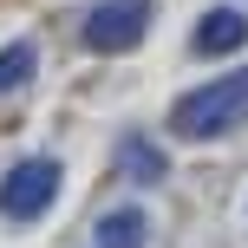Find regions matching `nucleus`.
Returning <instances> with one entry per match:
<instances>
[{"mask_svg":"<svg viewBox=\"0 0 248 248\" xmlns=\"http://www.w3.org/2000/svg\"><path fill=\"white\" fill-rule=\"evenodd\" d=\"M242 118H248V65H242V72H229V78H216V85L183 92V98L170 105V131H176V137H189V144L229 137Z\"/></svg>","mask_w":248,"mask_h":248,"instance_id":"f257e3e1","label":"nucleus"},{"mask_svg":"<svg viewBox=\"0 0 248 248\" xmlns=\"http://www.w3.org/2000/svg\"><path fill=\"white\" fill-rule=\"evenodd\" d=\"M52 196H59V163L52 157H26V163H13L7 183H0V216L39 222V216L52 209Z\"/></svg>","mask_w":248,"mask_h":248,"instance_id":"f03ea898","label":"nucleus"},{"mask_svg":"<svg viewBox=\"0 0 248 248\" xmlns=\"http://www.w3.org/2000/svg\"><path fill=\"white\" fill-rule=\"evenodd\" d=\"M150 33V7L144 0H98L85 13V46L92 52H124Z\"/></svg>","mask_w":248,"mask_h":248,"instance_id":"7ed1b4c3","label":"nucleus"},{"mask_svg":"<svg viewBox=\"0 0 248 248\" xmlns=\"http://www.w3.org/2000/svg\"><path fill=\"white\" fill-rule=\"evenodd\" d=\"M242 39H248V13H235V7H209L196 20V52H209V59L235 52Z\"/></svg>","mask_w":248,"mask_h":248,"instance_id":"20e7f679","label":"nucleus"},{"mask_svg":"<svg viewBox=\"0 0 248 248\" xmlns=\"http://www.w3.org/2000/svg\"><path fill=\"white\" fill-rule=\"evenodd\" d=\"M118 176H131V183H163L170 176V163H163V150L150 144V137H118Z\"/></svg>","mask_w":248,"mask_h":248,"instance_id":"39448f33","label":"nucleus"},{"mask_svg":"<svg viewBox=\"0 0 248 248\" xmlns=\"http://www.w3.org/2000/svg\"><path fill=\"white\" fill-rule=\"evenodd\" d=\"M144 235H150V216L144 209H111L98 222V248H144Z\"/></svg>","mask_w":248,"mask_h":248,"instance_id":"423d86ee","label":"nucleus"},{"mask_svg":"<svg viewBox=\"0 0 248 248\" xmlns=\"http://www.w3.org/2000/svg\"><path fill=\"white\" fill-rule=\"evenodd\" d=\"M33 65H39V52L26 46V39H13V46H0V92H20L26 78H33Z\"/></svg>","mask_w":248,"mask_h":248,"instance_id":"0eeeda50","label":"nucleus"}]
</instances>
